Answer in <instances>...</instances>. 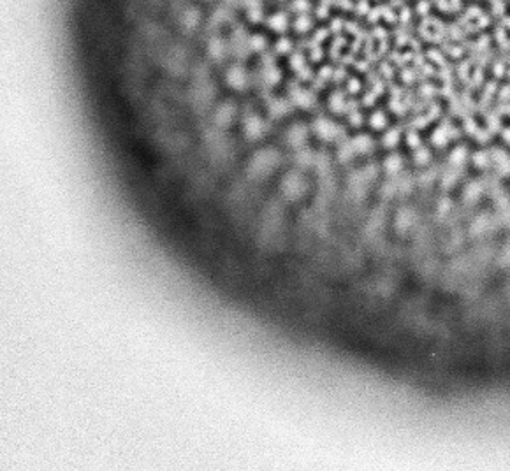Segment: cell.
<instances>
[{"label": "cell", "mask_w": 510, "mask_h": 471, "mask_svg": "<svg viewBox=\"0 0 510 471\" xmlns=\"http://www.w3.org/2000/svg\"><path fill=\"white\" fill-rule=\"evenodd\" d=\"M296 14H308L310 11V2L308 0H292V5H290Z\"/></svg>", "instance_id": "obj_18"}, {"label": "cell", "mask_w": 510, "mask_h": 471, "mask_svg": "<svg viewBox=\"0 0 510 471\" xmlns=\"http://www.w3.org/2000/svg\"><path fill=\"white\" fill-rule=\"evenodd\" d=\"M329 106H331V109H333V111L340 113V111L345 108V101H343L342 93H333V97H331V101H329Z\"/></svg>", "instance_id": "obj_20"}, {"label": "cell", "mask_w": 510, "mask_h": 471, "mask_svg": "<svg viewBox=\"0 0 510 471\" xmlns=\"http://www.w3.org/2000/svg\"><path fill=\"white\" fill-rule=\"evenodd\" d=\"M398 132H389V134H387V136H386V139H384V141H386V146H394V145H396V141H398Z\"/></svg>", "instance_id": "obj_24"}, {"label": "cell", "mask_w": 510, "mask_h": 471, "mask_svg": "<svg viewBox=\"0 0 510 471\" xmlns=\"http://www.w3.org/2000/svg\"><path fill=\"white\" fill-rule=\"evenodd\" d=\"M234 114H236V108L234 104H229V102H224L217 108L213 114V121L217 123L218 127H227L233 121Z\"/></svg>", "instance_id": "obj_6"}, {"label": "cell", "mask_w": 510, "mask_h": 471, "mask_svg": "<svg viewBox=\"0 0 510 471\" xmlns=\"http://www.w3.org/2000/svg\"><path fill=\"white\" fill-rule=\"evenodd\" d=\"M204 2H209V0H204Z\"/></svg>", "instance_id": "obj_26"}, {"label": "cell", "mask_w": 510, "mask_h": 471, "mask_svg": "<svg viewBox=\"0 0 510 471\" xmlns=\"http://www.w3.org/2000/svg\"><path fill=\"white\" fill-rule=\"evenodd\" d=\"M231 51V48H229V42L227 40H224L222 37H211V40L208 42V53H209V57L211 58H215V60H224L225 58V55Z\"/></svg>", "instance_id": "obj_7"}, {"label": "cell", "mask_w": 510, "mask_h": 471, "mask_svg": "<svg viewBox=\"0 0 510 471\" xmlns=\"http://www.w3.org/2000/svg\"><path fill=\"white\" fill-rule=\"evenodd\" d=\"M225 83L233 90H236V92H243V90L248 88L250 76L241 64H233L225 71Z\"/></svg>", "instance_id": "obj_2"}, {"label": "cell", "mask_w": 510, "mask_h": 471, "mask_svg": "<svg viewBox=\"0 0 510 471\" xmlns=\"http://www.w3.org/2000/svg\"><path fill=\"white\" fill-rule=\"evenodd\" d=\"M306 137H308V132H306L305 125H299V123L292 125L289 130H287V134H285L287 143H289L292 148H301V146L305 145Z\"/></svg>", "instance_id": "obj_8"}, {"label": "cell", "mask_w": 510, "mask_h": 471, "mask_svg": "<svg viewBox=\"0 0 510 471\" xmlns=\"http://www.w3.org/2000/svg\"><path fill=\"white\" fill-rule=\"evenodd\" d=\"M294 29L297 34H306L312 29V18L308 14H297L296 21H294Z\"/></svg>", "instance_id": "obj_15"}, {"label": "cell", "mask_w": 510, "mask_h": 471, "mask_svg": "<svg viewBox=\"0 0 510 471\" xmlns=\"http://www.w3.org/2000/svg\"><path fill=\"white\" fill-rule=\"evenodd\" d=\"M306 190V181L301 174L289 173L281 181V192L289 199H299Z\"/></svg>", "instance_id": "obj_3"}, {"label": "cell", "mask_w": 510, "mask_h": 471, "mask_svg": "<svg viewBox=\"0 0 510 471\" xmlns=\"http://www.w3.org/2000/svg\"><path fill=\"white\" fill-rule=\"evenodd\" d=\"M428 158H430V151L428 149H419L417 155H415V162L417 164H424V162H428Z\"/></svg>", "instance_id": "obj_23"}, {"label": "cell", "mask_w": 510, "mask_h": 471, "mask_svg": "<svg viewBox=\"0 0 510 471\" xmlns=\"http://www.w3.org/2000/svg\"><path fill=\"white\" fill-rule=\"evenodd\" d=\"M384 167H386V171L389 174L399 173V169H401V158H399L398 155H391L386 160V164H384Z\"/></svg>", "instance_id": "obj_17"}, {"label": "cell", "mask_w": 510, "mask_h": 471, "mask_svg": "<svg viewBox=\"0 0 510 471\" xmlns=\"http://www.w3.org/2000/svg\"><path fill=\"white\" fill-rule=\"evenodd\" d=\"M350 146H352L353 153H368V151L373 148V141H371V137L368 136H357Z\"/></svg>", "instance_id": "obj_13"}, {"label": "cell", "mask_w": 510, "mask_h": 471, "mask_svg": "<svg viewBox=\"0 0 510 471\" xmlns=\"http://www.w3.org/2000/svg\"><path fill=\"white\" fill-rule=\"evenodd\" d=\"M268 48V40H266L264 36L261 34H255V36H250V51H264Z\"/></svg>", "instance_id": "obj_16"}, {"label": "cell", "mask_w": 510, "mask_h": 471, "mask_svg": "<svg viewBox=\"0 0 510 471\" xmlns=\"http://www.w3.org/2000/svg\"><path fill=\"white\" fill-rule=\"evenodd\" d=\"M314 130L322 141H336L338 137L342 136L340 127L327 118H317L314 123Z\"/></svg>", "instance_id": "obj_4"}, {"label": "cell", "mask_w": 510, "mask_h": 471, "mask_svg": "<svg viewBox=\"0 0 510 471\" xmlns=\"http://www.w3.org/2000/svg\"><path fill=\"white\" fill-rule=\"evenodd\" d=\"M290 101H292L294 104L299 106V108L306 109V108H312V106H314L315 99L308 90L301 88V86H294V88H290Z\"/></svg>", "instance_id": "obj_9"}, {"label": "cell", "mask_w": 510, "mask_h": 471, "mask_svg": "<svg viewBox=\"0 0 510 471\" xmlns=\"http://www.w3.org/2000/svg\"><path fill=\"white\" fill-rule=\"evenodd\" d=\"M280 164V155L275 149H261L259 153H255L252 157L248 164V173L253 178H264L268 174H271Z\"/></svg>", "instance_id": "obj_1"}, {"label": "cell", "mask_w": 510, "mask_h": 471, "mask_svg": "<svg viewBox=\"0 0 510 471\" xmlns=\"http://www.w3.org/2000/svg\"><path fill=\"white\" fill-rule=\"evenodd\" d=\"M463 153H465V149H456V151H452V162H463L465 160V157H463Z\"/></svg>", "instance_id": "obj_25"}, {"label": "cell", "mask_w": 510, "mask_h": 471, "mask_svg": "<svg viewBox=\"0 0 510 471\" xmlns=\"http://www.w3.org/2000/svg\"><path fill=\"white\" fill-rule=\"evenodd\" d=\"M370 121H371V127H373V129H384L386 123H387L386 116H384L382 113H375Z\"/></svg>", "instance_id": "obj_21"}, {"label": "cell", "mask_w": 510, "mask_h": 471, "mask_svg": "<svg viewBox=\"0 0 510 471\" xmlns=\"http://www.w3.org/2000/svg\"><path fill=\"white\" fill-rule=\"evenodd\" d=\"M243 132H245V136L248 137L250 141H257V139H261L264 136L266 123L259 116H255V114L246 116L245 123H243Z\"/></svg>", "instance_id": "obj_5"}, {"label": "cell", "mask_w": 510, "mask_h": 471, "mask_svg": "<svg viewBox=\"0 0 510 471\" xmlns=\"http://www.w3.org/2000/svg\"><path fill=\"white\" fill-rule=\"evenodd\" d=\"M290 49H292V42H290V39H287V37H281V39L276 42V51L278 53H289Z\"/></svg>", "instance_id": "obj_22"}, {"label": "cell", "mask_w": 510, "mask_h": 471, "mask_svg": "<svg viewBox=\"0 0 510 471\" xmlns=\"http://www.w3.org/2000/svg\"><path fill=\"white\" fill-rule=\"evenodd\" d=\"M268 27L273 30V32L283 34L289 29V16H287V12L278 11L275 12V14H271V16L268 18Z\"/></svg>", "instance_id": "obj_10"}, {"label": "cell", "mask_w": 510, "mask_h": 471, "mask_svg": "<svg viewBox=\"0 0 510 471\" xmlns=\"http://www.w3.org/2000/svg\"><path fill=\"white\" fill-rule=\"evenodd\" d=\"M269 109V114L275 118H280V116H285L289 113V102L285 99H271L268 104Z\"/></svg>", "instance_id": "obj_11"}, {"label": "cell", "mask_w": 510, "mask_h": 471, "mask_svg": "<svg viewBox=\"0 0 510 471\" xmlns=\"http://www.w3.org/2000/svg\"><path fill=\"white\" fill-rule=\"evenodd\" d=\"M199 21H201V14H199V11H197L196 7L185 9L183 16H181V23H183V27H185V29H189V30L197 29Z\"/></svg>", "instance_id": "obj_12"}, {"label": "cell", "mask_w": 510, "mask_h": 471, "mask_svg": "<svg viewBox=\"0 0 510 471\" xmlns=\"http://www.w3.org/2000/svg\"><path fill=\"white\" fill-rule=\"evenodd\" d=\"M281 74L275 65H266L264 71H262V81H264L268 86H273L276 85L278 81H280Z\"/></svg>", "instance_id": "obj_14"}, {"label": "cell", "mask_w": 510, "mask_h": 471, "mask_svg": "<svg viewBox=\"0 0 510 471\" xmlns=\"http://www.w3.org/2000/svg\"><path fill=\"white\" fill-rule=\"evenodd\" d=\"M246 14H248V20L250 21H261L262 20V14H264V11H262V5L259 4V5H252V7H248L246 9Z\"/></svg>", "instance_id": "obj_19"}]
</instances>
